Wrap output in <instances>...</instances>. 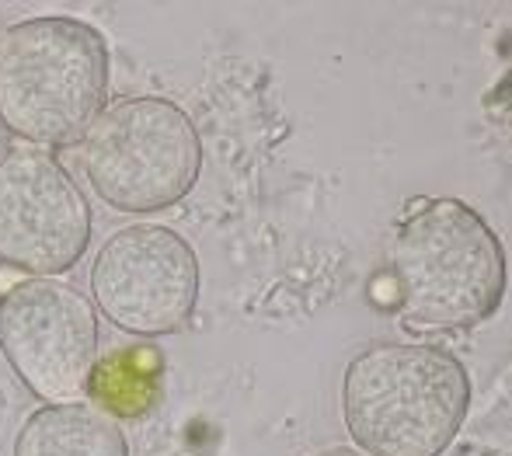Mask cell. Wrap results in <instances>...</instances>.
I'll use <instances>...</instances> for the list:
<instances>
[{
    "instance_id": "6da1fadb",
    "label": "cell",
    "mask_w": 512,
    "mask_h": 456,
    "mask_svg": "<svg viewBox=\"0 0 512 456\" xmlns=\"http://www.w3.org/2000/svg\"><path fill=\"white\" fill-rule=\"evenodd\" d=\"M108 98V46L81 18H28L0 32V126L28 147L84 140Z\"/></svg>"
},
{
    "instance_id": "7a4b0ae2",
    "label": "cell",
    "mask_w": 512,
    "mask_h": 456,
    "mask_svg": "<svg viewBox=\"0 0 512 456\" xmlns=\"http://www.w3.org/2000/svg\"><path fill=\"white\" fill-rule=\"evenodd\" d=\"M467 415V373L432 345L359 352L342 380V418L363 456H439Z\"/></svg>"
},
{
    "instance_id": "3957f363",
    "label": "cell",
    "mask_w": 512,
    "mask_h": 456,
    "mask_svg": "<svg viewBox=\"0 0 512 456\" xmlns=\"http://www.w3.org/2000/svg\"><path fill=\"white\" fill-rule=\"evenodd\" d=\"M391 262L401 289V317L418 331L485 321L506 286V262L495 234L474 209L453 199L411 209L394 237Z\"/></svg>"
},
{
    "instance_id": "277c9868",
    "label": "cell",
    "mask_w": 512,
    "mask_h": 456,
    "mask_svg": "<svg viewBox=\"0 0 512 456\" xmlns=\"http://www.w3.org/2000/svg\"><path fill=\"white\" fill-rule=\"evenodd\" d=\"M203 143L182 105L133 94L108 105L84 136V175L119 213H161L192 192Z\"/></svg>"
},
{
    "instance_id": "5b68a950",
    "label": "cell",
    "mask_w": 512,
    "mask_h": 456,
    "mask_svg": "<svg viewBox=\"0 0 512 456\" xmlns=\"http://www.w3.org/2000/svg\"><path fill=\"white\" fill-rule=\"evenodd\" d=\"M0 356L46 404L81 401L98 356V310L63 279H25L0 293Z\"/></svg>"
},
{
    "instance_id": "8992f818",
    "label": "cell",
    "mask_w": 512,
    "mask_h": 456,
    "mask_svg": "<svg viewBox=\"0 0 512 456\" xmlns=\"http://www.w3.org/2000/svg\"><path fill=\"white\" fill-rule=\"evenodd\" d=\"M199 300V258L161 223L115 230L91 265V303L119 331L161 338L185 328Z\"/></svg>"
},
{
    "instance_id": "52a82bcc",
    "label": "cell",
    "mask_w": 512,
    "mask_h": 456,
    "mask_svg": "<svg viewBox=\"0 0 512 456\" xmlns=\"http://www.w3.org/2000/svg\"><path fill=\"white\" fill-rule=\"evenodd\" d=\"M91 206L70 171L42 150L0 157V262L60 279L84 258Z\"/></svg>"
},
{
    "instance_id": "ba28073f",
    "label": "cell",
    "mask_w": 512,
    "mask_h": 456,
    "mask_svg": "<svg viewBox=\"0 0 512 456\" xmlns=\"http://www.w3.org/2000/svg\"><path fill=\"white\" fill-rule=\"evenodd\" d=\"M14 456H129L126 436L108 411L88 401L46 404L14 436Z\"/></svg>"
},
{
    "instance_id": "9c48e42d",
    "label": "cell",
    "mask_w": 512,
    "mask_h": 456,
    "mask_svg": "<svg viewBox=\"0 0 512 456\" xmlns=\"http://www.w3.org/2000/svg\"><path fill=\"white\" fill-rule=\"evenodd\" d=\"M314 456H363V453L349 450V446H331V450H321V453H314Z\"/></svg>"
}]
</instances>
